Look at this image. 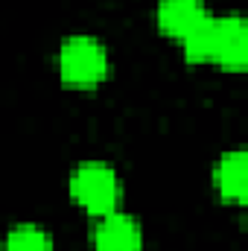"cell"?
<instances>
[{"mask_svg":"<svg viewBox=\"0 0 248 251\" xmlns=\"http://www.w3.org/2000/svg\"><path fill=\"white\" fill-rule=\"evenodd\" d=\"M56 67H59V76L67 85L91 88V85H99L108 76L111 59H108L105 44L97 35L73 32L62 41V47L56 53Z\"/></svg>","mask_w":248,"mask_h":251,"instance_id":"obj_1","label":"cell"},{"mask_svg":"<svg viewBox=\"0 0 248 251\" xmlns=\"http://www.w3.org/2000/svg\"><path fill=\"white\" fill-rule=\"evenodd\" d=\"M67 190H70V199L82 210H88L91 216H102L108 210H117L123 184H120V176H117V170L111 164H105V161H82V164L73 167Z\"/></svg>","mask_w":248,"mask_h":251,"instance_id":"obj_2","label":"cell"},{"mask_svg":"<svg viewBox=\"0 0 248 251\" xmlns=\"http://www.w3.org/2000/svg\"><path fill=\"white\" fill-rule=\"evenodd\" d=\"M91 240L94 251H143V228L131 213L108 210L97 216Z\"/></svg>","mask_w":248,"mask_h":251,"instance_id":"obj_3","label":"cell"},{"mask_svg":"<svg viewBox=\"0 0 248 251\" xmlns=\"http://www.w3.org/2000/svg\"><path fill=\"white\" fill-rule=\"evenodd\" d=\"M248 59V24L240 15H216V53L213 62L222 67H246Z\"/></svg>","mask_w":248,"mask_h":251,"instance_id":"obj_4","label":"cell"},{"mask_svg":"<svg viewBox=\"0 0 248 251\" xmlns=\"http://www.w3.org/2000/svg\"><path fill=\"white\" fill-rule=\"evenodd\" d=\"M213 187L225 201L243 204L248 196V155L246 149H228L213 167Z\"/></svg>","mask_w":248,"mask_h":251,"instance_id":"obj_5","label":"cell"},{"mask_svg":"<svg viewBox=\"0 0 248 251\" xmlns=\"http://www.w3.org/2000/svg\"><path fill=\"white\" fill-rule=\"evenodd\" d=\"M204 15H207L204 12V0H158V6H155L158 26L167 35H173V38H181L187 29Z\"/></svg>","mask_w":248,"mask_h":251,"instance_id":"obj_6","label":"cell"},{"mask_svg":"<svg viewBox=\"0 0 248 251\" xmlns=\"http://www.w3.org/2000/svg\"><path fill=\"white\" fill-rule=\"evenodd\" d=\"M178 41H181V50H184V56L190 62H213V53H216V15L198 18Z\"/></svg>","mask_w":248,"mask_h":251,"instance_id":"obj_7","label":"cell"},{"mask_svg":"<svg viewBox=\"0 0 248 251\" xmlns=\"http://www.w3.org/2000/svg\"><path fill=\"white\" fill-rule=\"evenodd\" d=\"M3 251H53V237L35 222H21L6 234Z\"/></svg>","mask_w":248,"mask_h":251,"instance_id":"obj_8","label":"cell"}]
</instances>
